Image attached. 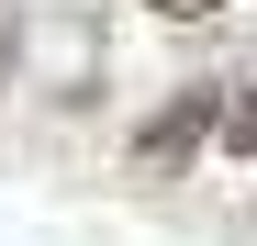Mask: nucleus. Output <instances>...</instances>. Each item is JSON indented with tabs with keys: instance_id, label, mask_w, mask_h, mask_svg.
I'll list each match as a JSON object with an SVG mask.
<instances>
[{
	"instance_id": "nucleus-1",
	"label": "nucleus",
	"mask_w": 257,
	"mask_h": 246,
	"mask_svg": "<svg viewBox=\"0 0 257 246\" xmlns=\"http://www.w3.org/2000/svg\"><path fill=\"white\" fill-rule=\"evenodd\" d=\"M212 123H224V112H212V90H190V101H168V112L146 123V135H135V157H146V168H179V157L212 135Z\"/></svg>"
},
{
	"instance_id": "nucleus-2",
	"label": "nucleus",
	"mask_w": 257,
	"mask_h": 246,
	"mask_svg": "<svg viewBox=\"0 0 257 246\" xmlns=\"http://www.w3.org/2000/svg\"><path fill=\"white\" fill-rule=\"evenodd\" d=\"M224 146H246V157H257V78H246V101L224 112Z\"/></svg>"
},
{
	"instance_id": "nucleus-3",
	"label": "nucleus",
	"mask_w": 257,
	"mask_h": 246,
	"mask_svg": "<svg viewBox=\"0 0 257 246\" xmlns=\"http://www.w3.org/2000/svg\"><path fill=\"white\" fill-rule=\"evenodd\" d=\"M157 12H179V23H190V12H212V0H157Z\"/></svg>"
}]
</instances>
